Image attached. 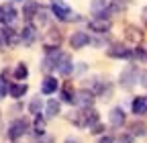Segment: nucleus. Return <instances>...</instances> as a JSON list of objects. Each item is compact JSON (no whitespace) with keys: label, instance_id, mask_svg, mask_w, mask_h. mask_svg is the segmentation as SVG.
Segmentation results:
<instances>
[{"label":"nucleus","instance_id":"nucleus-15","mask_svg":"<svg viewBox=\"0 0 147 143\" xmlns=\"http://www.w3.org/2000/svg\"><path fill=\"white\" fill-rule=\"evenodd\" d=\"M59 90V82H57V78H53V76H45L43 78V82H41V92L43 94H47V96H51L53 92H57Z\"/></svg>","mask_w":147,"mask_h":143},{"label":"nucleus","instance_id":"nucleus-28","mask_svg":"<svg viewBox=\"0 0 147 143\" xmlns=\"http://www.w3.org/2000/svg\"><path fill=\"white\" fill-rule=\"evenodd\" d=\"M133 59H147V51L143 47H135L133 49Z\"/></svg>","mask_w":147,"mask_h":143},{"label":"nucleus","instance_id":"nucleus-33","mask_svg":"<svg viewBox=\"0 0 147 143\" xmlns=\"http://www.w3.org/2000/svg\"><path fill=\"white\" fill-rule=\"evenodd\" d=\"M63 143H82V141H80L78 137H67V139H65Z\"/></svg>","mask_w":147,"mask_h":143},{"label":"nucleus","instance_id":"nucleus-20","mask_svg":"<svg viewBox=\"0 0 147 143\" xmlns=\"http://www.w3.org/2000/svg\"><path fill=\"white\" fill-rule=\"evenodd\" d=\"M133 115H147V96H135L131 102Z\"/></svg>","mask_w":147,"mask_h":143},{"label":"nucleus","instance_id":"nucleus-32","mask_svg":"<svg viewBox=\"0 0 147 143\" xmlns=\"http://www.w3.org/2000/svg\"><path fill=\"white\" fill-rule=\"evenodd\" d=\"M39 143H53V137H47V135H43V137H39Z\"/></svg>","mask_w":147,"mask_h":143},{"label":"nucleus","instance_id":"nucleus-36","mask_svg":"<svg viewBox=\"0 0 147 143\" xmlns=\"http://www.w3.org/2000/svg\"><path fill=\"white\" fill-rule=\"evenodd\" d=\"M2 47H6V45H4V39H2V33H0V51H2Z\"/></svg>","mask_w":147,"mask_h":143},{"label":"nucleus","instance_id":"nucleus-37","mask_svg":"<svg viewBox=\"0 0 147 143\" xmlns=\"http://www.w3.org/2000/svg\"><path fill=\"white\" fill-rule=\"evenodd\" d=\"M12 2H25V0H12Z\"/></svg>","mask_w":147,"mask_h":143},{"label":"nucleus","instance_id":"nucleus-24","mask_svg":"<svg viewBox=\"0 0 147 143\" xmlns=\"http://www.w3.org/2000/svg\"><path fill=\"white\" fill-rule=\"evenodd\" d=\"M147 133V125L143 123V121H135L133 125H131V135L133 137H141V135H145Z\"/></svg>","mask_w":147,"mask_h":143},{"label":"nucleus","instance_id":"nucleus-21","mask_svg":"<svg viewBox=\"0 0 147 143\" xmlns=\"http://www.w3.org/2000/svg\"><path fill=\"white\" fill-rule=\"evenodd\" d=\"M94 94H92L88 88L86 90H80V92H76V104H80V106H92L94 104Z\"/></svg>","mask_w":147,"mask_h":143},{"label":"nucleus","instance_id":"nucleus-2","mask_svg":"<svg viewBox=\"0 0 147 143\" xmlns=\"http://www.w3.org/2000/svg\"><path fill=\"white\" fill-rule=\"evenodd\" d=\"M49 10L51 14L55 16L57 21L61 23H69V21H78V19H74V12L71 8L63 2V0H49Z\"/></svg>","mask_w":147,"mask_h":143},{"label":"nucleus","instance_id":"nucleus-9","mask_svg":"<svg viewBox=\"0 0 147 143\" xmlns=\"http://www.w3.org/2000/svg\"><path fill=\"white\" fill-rule=\"evenodd\" d=\"M106 55L113 59H133V49H129L125 45H110L106 49Z\"/></svg>","mask_w":147,"mask_h":143},{"label":"nucleus","instance_id":"nucleus-11","mask_svg":"<svg viewBox=\"0 0 147 143\" xmlns=\"http://www.w3.org/2000/svg\"><path fill=\"white\" fill-rule=\"evenodd\" d=\"M2 39H4V45L6 47H16L21 43V37H18V31L12 29V25H2Z\"/></svg>","mask_w":147,"mask_h":143},{"label":"nucleus","instance_id":"nucleus-38","mask_svg":"<svg viewBox=\"0 0 147 143\" xmlns=\"http://www.w3.org/2000/svg\"><path fill=\"white\" fill-rule=\"evenodd\" d=\"M12 143H16V141H12Z\"/></svg>","mask_w":147,"mask_h":143},{"label":"nucleus","instance_id":"nucleus-3","mask_svg":"<svg viewBox=\"0 0 147 143\" xmlns=\"http://www.w3.org/2000/svg\"><path fill=\"white\" fill-rule=\"evenodd\" d=\"M31 131V125H29V121L25 119V117H21V119H14L10 125H8V139L10 141H18L23 135H27Z\"/></svg>","mask_w":147,"mask_h":143},{"label":"nucleus","instance_id":"nucleus-25","mask_svg":"<svg viewBox=\"0 0 147 143\" xmlns=\"http://www.w3.org/2000/svg\"><path fill=\"white\" fill-rule=\"evenodd\" d=\"M43 106H45V104L41 102V98H37V96H35V98H33V100L29 102V113H31L33 117H35V115H41Z\"/></svg>","mask_w":147,"mask_h":143},{"label":"nucleus","instance_id":"nucleus-30","mask_svg":"<svg viewBox=\"0 0 147 143\" xmlns=\"http://www.w3.org/2000/svg\"><path fill=\"white\" fill-rule=\"evenodd\" d=\"M119 143H135V139H133V135H131V133H125V135H121V137H119Z\"/></svg>","mask_w":147,"mask_h":143},{"label":"nucleus","instance_id":"nucleus-4","mask_svg":"<svg viewBox=\"0 0 147 143\" xmlns=\"http://www.w3.org/2000/svg\"><path fill=\"white\" fill-rule=\"evenodd\" d=\"M137 80H139V69H137V65H129V67H125V69L121 72L119 84L125 88V90H131V88L137 84Z\"/></svg>","mask_w":147,"mask_h":143},{"label":"nucleus","instance_id":"nucleus-16","mask_svg":"<svg viewBox=\"0 0 147 143\" xmlns=\"http://www.w3.org/2000/svg\"><path fill=\"white\" fill-rule=\"evenodd\" d=\"M27 92H29V86H27L25 82H18V80H16L14 84H10V88H8V94H10L14 100H21Z\"/></svg>","mask_w":147,"mask_h":143},{"label":"nucleus","instance_id":"nucleus-6","mask_svg":"<svg viewBox=\"0 0 147 143\" xmlns=\"http://www.w3.org/2000/svg\"><path fill=\"white\" fill-rule=\"evenodd\" d=\"M90 43H92V37H90V33H86V31H76V33L69 35V47L71 49H84Z\"/></svg>","mask_w":147,"mask_h":143},{"label":"nucleus","instance_id":"nucleus-1","mask_svg":"<svg viewBox=\"0 0 147 143\" xmlns=\"http://www.w3.org/2000/svg\"><path fill=\"white\" fill-rule=\"evenodd\" d=\"M67 121L74 125V127H78V129H84V127L90 129L94 123L100 121V117H98L94 106H80L78 111H74V113L67 115Z\"/></svg>","mask_w":147,"mask_h":143},{"label":"nucleus","instance_id":"nucleus-18","mask_svg":"<svg viewBox=\"0 0 147 143\" xmlns=\"http://www.w3.org/2000/svg\"><path fill=\"white\" fill-rule=\"evenodd\" d=\"M33 119H35V121H33V135L39 139V137L45 135V121H47V117L41 113V115H35Z\"/></svg>","mask_w":147,"mask_h":143},{"label":"nucleus","instance_id":"nucleus-13","mask_svg":"<svg viewBox=\"0 0 147 143\" xmlns=\"http://www.w3.org/2000/svg\"><path fill=\"white\" fill-rule=\"evenodd\" d=\"M43 109H45L43 115H45L47 119H55V117H59V113H61V102H59L57 98H49V100L45 102Z\"/></svg>","mask_w":147,"mask_h":143},{"label":"nucleus","instance_id":"nucleus-31","mask_svg":"<svg viewBox=\"0 0 147 143\" xmlns=\"http://www.w3.org/2000/svg\"><path fill=\"white\" fill-rule=\"evenodd\" d=\"M98 143H115V139H113V137H106V135H104V137H100V139H98Z\"/></svg>","mask_w":147,"mask_h":143},{"label":"nucleus","instance_id":"nucleus-19","mask_svg":"<svg viewBox=\"0 0 147 143\" xmlns=\"http://www.w3.org/2000/svg\"><path fill=\"white\" fill-rule=\"evenodd\" d=\"M59 98L67 104H76V90H74V86H69L67 82L59 88Z\"/></svg>","mask_w":147,"mask_h":143},{"label":"nucleus","instance_id":"nucleus-35","mask_svg":"<svg viewBox=\"0 0 147 143\" xmlns=\"http://www.w3.org/2000/svg\"><path fill=\"white\" fill-rule=\"evenodd\" d=\"M141 84L147 88V72H143V74H141Z\"/></svg>","mask_w":147,"mask_h":143},{"label":"nucleus","instance_id":"nucleus-8","mask_svg":"<svg viewBox=\"0 0 147 143\" xmlns=\"http://www.w3.org/2000/svg\"><path fill=\"white\" fill-rule=\"evenodd\" d=\"M16 19H18V10L12 6V2L0 6V25H14Z\"/></svg>","mask_w":147,"mask_h":143},{"label":"nucleus","instance_id":"nucleus-34","mask_svg":"<svg viewBox=\"0 0 147 143\" xmlns=\"http://www.w3.org/2000/svg\"><path fill=\"white\" fill-rule=\"evenodd\" d=\"M141 19H143V25L147 27V6L143 8V12H141Z\"/></svg>","mask_w":147,"mask_h":143},{"label":"nucleus","instance_id":"nucleus-5","mask_svg":"<svg viewBox=\"0 0 147 143\" xmlns=\"http://www.w3.org/2000/svg\"><path fill=\"white\" fill-rule=\"evenodd\" d=\"M18 37H21V43L23 45H27V47H31L35 41H37V37H39V31H37V27L29 21L23 29H21V33H18Z\"/></svg>","mask_w":147,"mask_h":143},{"label":"nucleus","instance_id":"nucleus-7","mask_svg":"<svg viewBox=\"0 0 147 143\" xmlns=\"http://www.w3.org/2000/svg\"><path fill=\"white\" fill-rule=\"evenodd\" d=\"M88 90L94 94V96L104 98V96H108L110 92H113V84H110V82H102V80L94 78V80H90V88H88Z\"/></svg>","mask_w":147,"mask_h":143},{"label":"nucleus","instance_id":"nucleus-14","mask_svg":"<svg viewBox=\"0 0 147 143\" xmlns=\"http://www.w3.org/2000/svg\"><path fill=\"white\" fill-rule=\"evenodd\" d=\"M55 69H57L61 76H69V74H74V61H71V57L67 55V53H61V57H59L57 67H55Z\"/></svg>","mask_w":147,"mask_h":143},{"label":"nucleus","instance_id":"nucleus-23","mask_svg":"<svg viewBox=\"0 0 147 143\" xmlns=\"http://www.w3.org/2000/svg\"><path fill=\"white\" fill-rule=\"evenodd\" d=\"M127 39L131 41V43H139L143 39V33L137 27H127Z\"/></svg>","mask_w":147,"mask_h":143},{"label":"nucleus","instance_id":"nucleus-27","mask_svg":"<svg viewBox=\"0 0 147 143\" xmlns=\"http://www.w3.org/2000/svg\"><path fill=\"white\" fill-rule=\"evenodd\" d=\"M8 88H10V84H8L6 76L2 74V76H0V100H4L8 96Z\"/></svg>","mask_w":147,"mask_h":143},{"label":"nucleus","instance_id":"nucleus-26","mask_svg":"<svg viewBox=\"0 0 147 143\" xmlns=\"http://www.w3.org/2000/svg\"><path fill=\"white\" fill-rule=\"evenodd\" d=\"M106 6H108V0H92V4H90V10L94 12V14H98V12H102Z\"/></svg>","mask_w":147,"mask_h":143},{"label":"nucleus","instance_id":"nucleus-12","mask_svg":"<svg viewBox=\"0 0 147 143\" xmlns=\"http://www.w3.org/2000/svg\"><path fill=\"white\" fill-rule=\"evenodd\" d=\"M108 123H110V127H115V129H121L123 125L127 123V115H125V111L121 109V106H115V109H110Z\"/></svg>","mask_w":147,"mask_h":143},{"label":"nucleus","instance_id":"nucleus-22","mask_svg":"<svg viewBox=\"0 0 147 143\" xmlns=\"http://www.w3.org/2000/svg\"><path fill=\"white\" fill-rule=\"evenodd\" d=\"M12 76H14V80H18V82H25V80L29 78V67H27V63H23V61L16 63Z\"/></svg>","mask_w":147,"mask_h":143},{"label":"nucleus","instance_id":"nucleus-10","mask_svg":"<svg viewBox=\"0 0 147 143\" xmlns=\"http://www.w3.org/2000/svg\"><path fill=\"white\" fill-rule=\"evenodd\" d=\"M90 31L92 33H98V35H106L110 31V27H113V23H110V19H102V16H94L90 23H88Z\"/></svg>","mask_w":147,"mask_h":143},{"label":"nucleus","instance_id":"nucleus-29","mask_svg":"<svg viewBox=\"0 0 147 143\" xmlns=\"http://www.w3.org/2000/svg\"><path fill=\"white\" fill-rule=\"evenodd\" d=\"M90 133H92V135H102V133H104V125H102L100 121L94 123V125L90 127Z\"/></svg>","mask_w":147,"mask_h":143},{"label":"nucleus","instance_id":"nucleus-17","mask_svg":"<svg viewBox=\"0 0 147 143\" xmlns=\"http://www.w3.org/2000/svg\"><path fill=\"white\" fill-rule=\"evenodd\" d=\"M39 4L35 2V0H25V6H23V16H25V21L29 23V21H33L35 16H37V12H39Z\"/></svg>","mask_w":147,"mask_h":143}]
</instances>
